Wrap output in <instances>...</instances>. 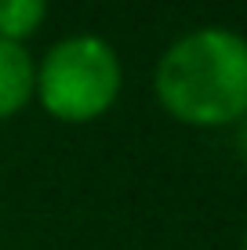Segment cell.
<instances>
[{
	"label": "cell",
	"instance_id": "6",
	"mask_svg": "<svg viewBox=\"0 0 247 250\" xmlns=\"http://www.w3.org/2000/svg\"><path fill=\"white\" fill-rule=\"evenodd\" d=\"M244 250H247V236H244Z\"/></svg>",
	"mask_w": 247,
	"mask_h": 250
},
{
	"label": "cell",
	"instance_id": "4",
	"mask_svg": "<svg viewBox=\"0 0 247 250\" xmlns=\"http://www.w3.org/2000/svg\"><path fill=\"white\" fill-rule=\"evenodd\" d=\"M44 19V0H0V40L19 44Z\"/></svg>",
	"mask_w": 247,
	"mask_h": 250
},
{
	"label": "cell",
	"instance_id": "2",
	"mask_svg": "<svg viewBox=\"0 0 247 250\" xmlns=\"http://www.w3.org/2000/svg\"><path fill=\"white\" fill-rule=\"evenodd\" d=\"M47 113L62 120H91L113 105L120 91V62L98 37H69L47 51L37 73Z\"/></svg>",
	"mask_w": 247,
	"mask_h": 250
},
{
	"label": "cell",
	"instance_id": "3",
	"mask_svg": "<svg viewBox=\"0 0 247 250\" xmlns=\"http://www.w3.org/2000/svg\"><path fill=\"white\" fill-rule=\"evenodd\" d=\"M33 83H37V73L29 55L11 40H0V120L25 105Z\"/></svg>",
	"mask_w": 247,
	"mask_h": 250
},
{
	"label": "cell",
	"instance_id": "1",
	"mask_svg": "<svg viewBox=\"0 0 247 250\" xmlns=\"http://www.w3.org/2000/svg\"><path fill=\"white\" fill-rule=\"evenodd\" d=\"M157 94L185 124L222 127L247 116V40L229 29L182 37L157 65Z\"/></svg>",
	"mask_w": 247,
	"mask_h": 250
},
{
	"label": "cell",
	"instance_id": "5",
	"mask_svg": "<svg viewBox=\"0 0 247 250\" xmlns=\"http://www.w3.org/2000/svg\"><path fill=\"white\" fill-rule=\"evenodd\" d=\"M240 152H244V163H247V116H244V127H240Z\"/></svg>",
	"mask_w": 247,
	"mask_h": 250
}]
</instances>
